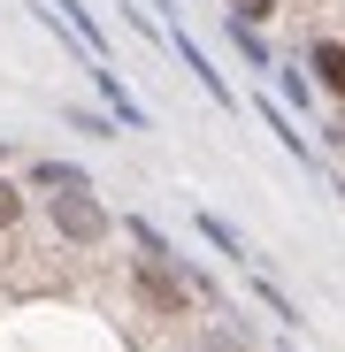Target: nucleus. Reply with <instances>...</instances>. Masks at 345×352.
<instances>
[{
	"mask_svg": "<svg viewBox=\"0 0 345 352\" xmlns=\"http://www.w3.org/2000/svg\"><path fill=\"white\" fill-rule=\"evenodd\" d=\"M39 192H92L77 161H39Z\"/></svg>",
	"mask_w": 345,
	"mask_h": 352,
	"instance_id": "nucleus-6",
	"label": "nucleus"
},
{
	"mask_svg": "<svg viewBox=\"0 0 345 352\" xmlns=\"http://www.w3.org/2000/svg\"><path fill=\"white\" fill-rule=\"evenodd\" d=\"M200 230H207V245H215V253H230V261H246V245H238V230H230L222 214H200Z\"/></svg>",
	"mask_w": 345,
	"mask_h": 352,
	"instance_id": "nucleus-7",
	"label": "nucleus"
},
{
	"mask_svg": "<svg viewBox=\"0 0 345 352\" xmlns=\"http://www.w3.org/2000/svg\"><path fill=\"white\" fill-rule=\"evenodd\" d=\"M138 291H146V307H161V314H177V307H185V291L161 276V261H154V253L138 261Z\"/></svg>",
	"mask_w": 345,
	"mask_h": 352,
	"instance_id": "nucleus-3",
	"label": "nucleus"
},
{
	"mask_svg": "<svg viewBox=\"0 0 345 352\" xmlns=\"http://www.w3.org/2000/svg\"><path fill=\"white\" fill-rule=\"evenodd\" d=\"M169 46H177V54H185V69H192V77L207 85V100H215V107H238V92H230V85L215 77V62H207V54L192 46V31H185V23H169Z\"/></svg>",
	"mask_w": 345,
	"mask_h": 352,
	"instance_id": "nucleus-2",
	"label": "nucleus"
},
{
	"mask_svg": "<svg viewBox=\"0 0 345 352\" xmlns=\"http://www.w3.org/2000/svg\"><path fill=\"white\" fill-rule=\"evenodd\" d=\"M16 222V184H0V230Z\"/></svg>",
	"mask_w": 345,
	"mask_h": 352,
	"instance_id": "nucleus-10",
	"label": "nucleus"
},
{
	"mask_svg": "<svg viewBox=\"0 0 345 352\" xmlns=\"http://www.w3.org/2000/svg\"><path fill=\"white\" fill-rule=\"evenodd\" d=\"M261 115H269V131H276V138H284V146H292V153H300V161H307V146H300V131H292V123H284V107H261Z\"/></svg>",
	"mask_w": 345,
	"mask_h": 352,
	"instance_id": "nucleus-8",
	"label": "nucleus"
},
{
	"mask_svg": "<svg viewBox=\"0 0 345 352\" xmlns=\"http://www.w3.org/2000/svg\"><path fill=\"white\" fill-rule=\"evenodd\" d=\"M100 100L115 107V123H131V131H146V107L123 92V77H115V69H100Z\"/></svg>",
	"mask_w": 345,
	"mask_h": 352,
	"instance_id": "nucleus-4",
	"label": "nucleus"
},
{
	"mask_svg": "<svg viewBox=\"0 0 345 352\" xmlns=\"http://www.w3.org/2000/svg\"><path fill=\"white\" fill-rule=\"evenodd\" d=\"M315 77L345 100V38H315Z\"/></svg>",
	"mask_w": 345,
	"mask_h": 352,
	"instance_id": "nucleus-5",
	"label": "nucleus"
},
{
	"mask_svg": "<svg viewBox=\"0 0 345 352\" xmlns=\"http://www.w3.org/2000/svg\"><path fill=\"white\" fill-rule=\"evenodd\" d=\"M269 16V0H230V23H261Z\"/></svg>",
	"mask_w": 345,
	"mask_h": 352,
	"instance_id": "nucleus-9",
	"label": "nucleus"
},
{
	"mask_svg": "<svg viewBox=\"0 0 345 352\" xmlns=\"http://www.w3.org/2000/svg\"><path fill=\"white\" fill-rule=\"evenodd\" d=\"M54 222H62V238H77V245L107 238V214L92 207V192H62V199H54Z\"/></svg>",
	"mask_w": 345,
	"mask_h": 352,
	"instance_id": "nucleus-1",
	"label": "nucleus"
}]
</instances>
